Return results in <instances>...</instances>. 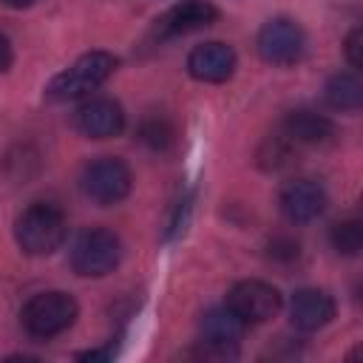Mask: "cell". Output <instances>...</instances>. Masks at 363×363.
Segmentation results:
<instances>
[{
  "label": "cell",
  "instance_id": "17",
  "mask_svg": "<svg viewBox=\"0 0 363 363\" xmlns=\"http://www.w3.org/2000/svg\"><path fill=\"white\" fill-rule=\"evenodd\" d=\"M292 159H295V145L284 133L269 136L258 150V164L264 170H284L286 164H292Z\"/></svg>",
  "mask_w": 363,
  "mask_h": 363
},
{
  "label": "cell",
  "instance_id": "21",
  "mask_svg": "<svg viewBox=\"0 0 363 363\" xmlns=\"http://www.w3.org/2000/svg\"><path fill=\"white\" fill-rule=\"evenodd\" d=\"M360 48H363V31H360V28H352L349 37H346V60H349L352 68H360V65H363Z\"/></svg>",
  "mask_w": 363,
  "mask_h": 363
},
{
  "label": "cell",
  "instance_id": "18",
  "mask_svg": "<svg viewBox=\"0 0 363 363\" xmlns=\"http://www.w3.org/2000/svg\"><path fill=\"white\" fill-rule=\"evenodd\" d=\"M329 241L335 247V252L340 255H357L363 250V224L357 218H343L332 227Z\"/></svg>",
  "mask_w": 363,
  "mask_h": 363
},
{
  "label": "cell",
  "instance_id": "1",
  "mask_svg": "<svg viewBox=\"0 0 363 363\" xmlns=\"http://www.w3.org/2000/svg\"><path fill=\"white\" fill-rule=\"evenodd\" d=\"M113 71H116V57L111 51H88V54H82L79 60H74L65 71H60L45 85V96L51 102L82 99L91 91H96Z\"/></svg>",
  "mask_w": 363,
  "mask_h": 363
},
{
  "label": "cell",
  "instance_id": "19",
  "mask_svg": "<svg viewBox=\"0 0 363 363\" xmlns=\"http://www.w3.org/2000/svg\"><path fill=\"white\" fill-rule=\"evenodd\" d=\"M269 258L278 261V264H292L301 258V244L286 238V235H278L269 241Z\"/></svg>",
  "mask_w": 363,
  "mask_h": 363
},
{
  "label": "cell",
  "instance_id": "8",
  "mask_svg": "<svg viewBox=\"0 0 363 363\" xmlns=\"http://www.w3.org/2000/svg\"><path fill=\"white\" fill-rule=\"evenodd\" d=\"M244 329H247V323L224 303V306L204 312V318L199 323V343H201L204 354H210V357H235Z\"/></svg>",
  "mask_w": 363,
  "mask_h": 363
},
{
  "label": "cell",
  "instance_id": "4",
  "mask_svg": "<svg viewBox=\"0 0 363 363\" xmlns=\"http://www.w3.org/2000/svg\"><path fill=\"white\" fill-rule=\"evenodd\" d=\"M119 258H122L119 238L102 227L85 230L74 241V250H71V267L82 278H102V275L113 272Z\"/></svg>",
  "mask_w": 363,
  "mask_h": 363
},
{
  "label": "cell",
  "instance_id": "3",
  "mask_svg": "<svg viewBox=\"0 0 363 363\" xmlns=\"http://www.w3.org/2000/svg\"><path fill=\"white\" fill-rule=\"evenodd\" d=\"M77 315H79V306H77L74 295L51 289V292H40V295L28 298L20 312V320L31 337L48 340V337L71 329Z\"/></svg>",
  "mask_w": 363,
  "mask_h": 363
},
{
  "label": "cell",
  "instance_id": "20",
  "mask_svg": "<svg viewBox=\"0 0 363 363\" xmlns=\"http://www.w3.org/2000/svg\"><path fill=\"white\" fill-rule=\"evenodd\" d=\"M190 207H193V196L187 193L179 204H176V216H173V221H170V227H167V238H173V235H179V233H184V224H187V216H190Z\"/></svg>",
  "mask_w": 363,
  "mask_h": 363
},
{
  "label": "cell",
  "instance_id": "11",
  "mask_svg": "<svg viewBox=\"0 0 363 363\" xmlns=\"http://www.w3.org/2000/svg\"><path fill=\"white\" fill-rule=\"evenodd\" d=\"M218 17V9L207 0H182L176 6H170L153 26V34L159 40H170V37H184L193 34L199 28L213 26Z\"/></svg>",
  "mask_w": 363,
  "mask_h": 363
},
{
  "label": "cell",
  "instance_id": "23",
  "mask_svg": "<svg viewBox=\"0 0 363 363\" xmlns=\"http://www.w3.org/2000/svg\"><path fill=\"white\" fill-rule=\"evenodd\" d=\"M3 6H9V9H26V6H31L34 0H0Z\"/></svg>",
  "mask_w": 363,
  "mask_h": 363
},
{
  "label": "cell",
  "instance_id": "2",
  "mask_svg": "<svg viewBox=\"0 0 363 363\" xmlns=\"http://www.w3.org/2000/svg\"><path fill=\"white\" fill-rule=\"evenodd\" d=\"M68 233L65 216L57 204L34 201L14 221V238L26 255H51Z\"/></svg>",
  "mask_w": 363,
  "mask_h": 363
},
{
  "label": "cell",
  "instance_id": "5",
  "mask_svg": "<svg viewBox=\"0 0 363 363\" xmlns=\"http://www.w3.org/2000/svg\"><path fill=\"white\" fill-rule=\"evenodd\" d=\"M79 187L94 204L108 207V204L122 201L130 193V170L122 159L102 156V159H94L91 164H85V170L79 176Z\"/></svg>",
  "mask_w": 363,
  "mask_h": 363
},
{
  "label": "cell",
  "instance_id": "13",
  "mask_svg": "<svg viewBox=\"0 0 363 363\" xmlns=\"http://www.w3.org/2000/svg\"><path fill=\"white\" fill-rule=\"evenodd\" d=\"M335 318V301L323 289L303 286L289 301V320L301 332H318Z\"/></svg>",
  "mask_w": 363,
  "mask_h": 363
},
{
  "label": "cell",
  "instance_id": "10",
  "mask_svg": "<svg viewBox=\"0 0 363 363\" xmlns=\"http://www.w3.org/2000/svg\"><path fill=\"white\" fill-rule=\"evenodd\" d=\"M278 207L286 221L309 224L326 210V190L315 179H289L278 193Z\"/></svg>",
  "mask_w": 363,
  "mask_h": 363
},
{
  "label": "cell",
  "instance_id": "16",
  "mask_svg": "<svg viewBox=\"0 0 363 363\" xmlns=\"http://www.w3.org/2000/svg\"><path fill=\"white\" fill-rule=\"evenodd\" d=\"M139 139L150 150L162 153V150H167L176 142V128H173L170 116H164V113H147L142 119V125H139Z\"/></svg>",
  "mask_w": 363,
  "mask_h": 363
},
{
  "label": "cell",
  "instance_id": "14",
  "mask_svg": "<svg viewBox=\"0 0 363 363\" xmlns=\"http://www.w3.org/2000/svg\"><path fill=\"white\" fill-rule=\"evenodd\" d=\"M281 133L298 147V145H323L335 136V125L329 116L309 111V108H298L289 111L281 122Z\"/></svg>",
  "mask_w": 363,
  "mask_h": 363
},
{
  "label": "cell",
  "instance_id": "12",
  "mask_svg": "<svg viewBox=\"0 0 363 363\" xmlns=\"http://www.w3.org/2000/svg\"><path fill=\"white\" fill-rule=\"evenodd\" d=\"M235 51L227 43H201L187 54V74L199 82H224L235 71Z\"/></svg>",
  "mask_w": 363,
  "mask_h": 363
},
{
  "label": "cell",
  "instance_id": "22",
  "mask_svg": "<svg viewBox=\"0 0 363 363\" xmlns=\"http://www.w3.org/2000/svg\"><path fill=\"white\" fill-rule=\"evenodd\" d=\"M11 60H14V51H11V43L6 34H0V74L11 68Z\"/></svg>",
  "mask_w": 363,
  "mask_h": 363
},
{
  "label": "cell",
  "instance_id": "9",
  "mask_svg": "<svg viewBox=\"0 0 363 363\" xmlns=\"http://www.w3.org/2000/svg\"><path fill=\"white\" fill-rule=\"evenodd\" d=\"M74 128L88 139H111L125 130V111L111 96H91L74 111Z\"/></svg>",
  "mask_w": 363,
  "mask_h": 363
},
{
  "label": "cell",
  "instance_id": "15",
  "mask_svg": "<svg viewBox=\"0 0 363 363\" xmlns=\"http://www.w3.org/2000/svg\"><path fill=\"white\" fill-rule=\"evenodd\" d=\"M323 99L335 111H357L363 102V82L357 74H335L323 88Z\"/></svg>",
  "mask_w": 363,
  "mask_h": 363
},
{
  "label": "cell",
  "instance_id": "7",
  "mask_svg": "<svg viewBox=\"0 0 363 363\" xmlns=\"http://www.w3.org/2000/svg\"><path fill=\"white\" fill-rule=\"evenodd\" d=\"M227 306L250 326V323H264L281 309V292L258 278H247L230 286L227 292Z\"/></svg>",
  "mask_w": 363,
  "mask_h": 363
},
{
  "label": "cell",
  "instance_id": "6",
  "mask_svg": "<svg viewBox=\"0 0 363 363\" xmlns=\"http://www.w3.org/2000/svg\"><path fill=\"white\" fill-rule=\"evenodd\" d=\"M255 45H258V54H261L264 62H269V65H295V62H301V57L306 51V37H303V28L295 20L275 17V20L261 26Z\"/></svg>",
  "mask_w": 363,
  "mask_h": 363
}]
</instances>
